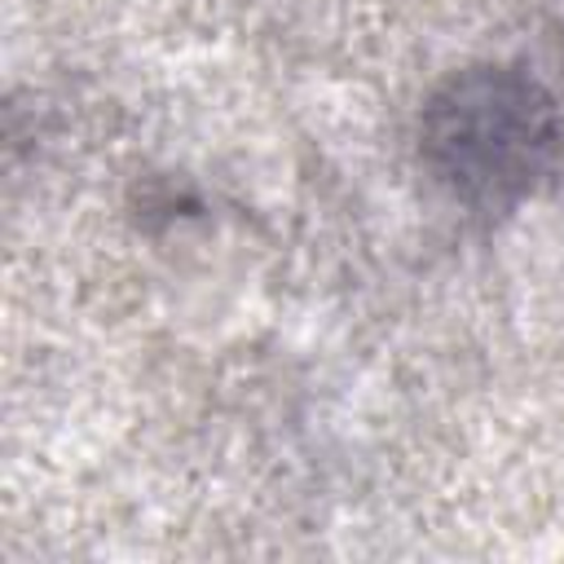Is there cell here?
<instances>
[{
    "instance_id": "cell-1",
    "label": "cell",
    "mask_w": 564,
    "mask_h": 564,
    "mask_svg": "<svg viewBox=\"0 0 564 564\" xmlns=\"http://www.w3.org/2000/svg\"><path fill=\"white\" fill-rule=\"evenodd\" d=\"M560 123L538 84L502 70L454 79L427 115V154L463 198L524 194L551 163Z\"/></svg>"
}]
</instances>
